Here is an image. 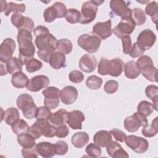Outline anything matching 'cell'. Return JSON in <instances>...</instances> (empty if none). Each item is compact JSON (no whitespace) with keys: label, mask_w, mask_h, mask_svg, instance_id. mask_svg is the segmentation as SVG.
Returning <instances> with one entry per match:
<instances>
[{"label":"cell","mask_w":158,"mask_h":158,"mask_svg":"<svg viewBox=\"0 0 158 158\" xmlns=\"http://www.w3.org/2000/svg\"><path fill=\"white\" fill-rule=\"evenodd\" d=\"M73 45L71 41L68 39H61L58 41L57 49L64 54H68L71 52Z\"/></svg>","instance_id":"8d00e7d4"},{"label":"cell","mask_w":158,"mask_h":158,"mask_svg":"<svg viewBox=\"0 0 158 158\" xmlns=\"http://www.w3.org/2000/svg\"><path fill=\"white\" fill-rule=\"evenodd\" d=\"M22 65L21 60L19 58L16 57H12L6 62V68L10 75H14L17 72H22Z\"/></svg>","instance_id":"f1b7e54d"},{"label":"cell","mask_w":158,"mask_h":158,"mask_svg":"<svg viewBox=\"0 0 158 158\" xmlns=\"http://www.w3.org/2000/svg\"><path fill=\"white\" fill-rule=\"evenodd\" d=\"M154 109L152 104L147 101H141L137 107V112L144 114L146 117L150 115L153 112Z\"/></svg>","instance_id":"ab89813d"},{"label":"cell","mask_w":158,"mask_h":158,"mask_svg":"<svg viewBox=\"0 0 158 158\" xmlns=\"http://www.w3.org/2000/svg\"><path fill=\"white\" fill-rule=\"evenodd\" d=\"M43 17L46 22L50 23L55 20L56 19L59 18V13L56 7L52 5L44 10L43 12Z\"/></svg>","instance_id":"74e56055"},{"label":"cell","mask_w":158,"mask_h":158,"mask_svg":"<svg viewBox=\"0 0 158 158\" xmlns=\"http://www.w3.org/2000/svg\"><path fill=\"white\" fill-rule=\"evenodd\" d=\"M145 14L151 17L152 21L157 24V15H158V3L155 1H151L145 7Z\"/></svg>","instance_id":"d6a6232c"},{"label":"cell","mask_w":158,"mask_h":158,"mask_svg":"<svg viewBox=\"0 0 158 158\" xmlns=\"http://www.w3.org/2000/svg\"><path fill=\"white\" fill-rule=\"evenodd\" d=\"M78 45L89 53L96 52L99 48L101 40L96 35L83 34L77 40Z\"/></svg>","instance_id":"8992f818"},{"label":"cell","mask_w":158,"mask_h":158,"mask_svg":"<svg viewBox=\"0 0 158 158\" xmlns=\"http://www.w3.org/2000/svg\"><path fill=\"white\" fill-rule=\"evenodd\" d=\"M110 133L114 136V138H115V140H117L119 142H122V143L125 141L127 135L122 130H120L118 128H113L110 130Z\"/></svg>","instance_id":"6f0895ef"},{"label":"cell","mask_w":158,"mask_h":158,"mask_svg":"<svg viewBox=\"0 0 158 158\" xmlns=\"http://www.w3.org/2000/svg\"><path fill=\"white\" fill-rule=\"evenodd\" d=\"M123 52L125 54H129L131 48H132V42L130 36H126L122 38Z\"/></svg>","instance_id":"11a10c76"},{"label":"cell","mask_w":158,"mask_h":158,"mask_svg":"<svg viewBox=\"0 0 158 158\" xmlns=\"http://www.w3.org/2000/svg\"><path fill=\"white\" fill-rule=\"evenodd\" d=\"M17 139L19 144L23 148H29L35 147L36 146V139L28 133L17 135Z\"/></svg>","instance_id":"f546056e"},{"label":"cell","mask_w":158,"mask_h":158,"mask_svg":"<svg viewBox=\"0 0 158 158\" xmlns=\"http://www.w3.org/2000/svg\"><path fill=\"white\" fill-rule=\"evenodd\" d=\"M52 5L56 7L59 13V18H62L65 17L67 9L64 3L61 2H56Z\"/></svg>","instance_id":"91938a15"},{"label":"cell","mask_w":158,"mask_h":158,"mask_svg":"<svg viewBox=\"0 0 158 158\" xmlns=\"http://www.w3.org/2000/svg\"><path fill=\"white\" fill-rule=\"evenodd\" d=\"M52 112L51 111V109L49 108L45 107V106H41L38 108L35 118L36 120H47L49 118L50 115H51Z\"/></svg>","instance_id":"ee69618b"},{"label":"cell","mask_w":158,"mask_h":158,"mask_svg":"<svg viewBox=\"0 0 158 158\" xmlns=\"http://www.w3.org/2000/svg\"><path fill=\"white\" fill-rule=\"evenodd\" d=\"M85 119V115L81 111L74 110L69 112L67 123L73 130H81L82 128V122Z\"/></svg>","instance_id":"2e32d148"},{"label":"cell","mask_w":158,"mask_h":158,"mask_svg":"<svg viewBox=\"0 0 158 158\" xmlns=\"http://www.w3.org/2000/svg\"><path fill=\"white\" fill-rule=\"evenodd\" d=\"M16 104L26 118L32 119L35 117L38 107L31 96L27 93L19 95L17 98Z\"/></svg>","instance_id":"277c9868"},{"label":"cell","mask_w":158,"mask_h":158,"mask_svg":"<svg viewBox=\"0 0 158 158\" xmlns=\"http://www.w3.org/2000/svg\"><path fill=\"white\" fill-rule=\"evenodd\" d=\"M125 142L128 148L138 154L145 152L149 148L148 141L146 139L136 135L127 136Z\"/></svg>","instance_id":"30bf717a"},{"label":"cell","mask_w":158,"mask_h":158,"mask_svg":"<svg viewBox=\"0 0 158 158\" xmlns=\"http://www.w3.org/2000/svg\"><path fill=\"white\" fill-rule=\"evenodd\" d=\"M33 33H34L35 37H37V36H39L43 35L49 33V30L48 28H47L45 26L38 25L35 28Z\"/></svg>","instance_id":"94428289"},{"label":"cell","mask_w":158,"mask_h":158,"mask_svg":"<svg viewBox=\"0 0 158 158\" xmlns=\"http://www.w3.org/2000/svg\"><path fill=\"white\" fill-rule=\"evenodd\" d=\"M34 26H35V24L33 20L28 17H25L23 25L22 26L20 29L19 30V31L21 30H26L31 33L33 31V30H35Z\"/></svg>","instance_id":"680465c9"},{"label":"cell","mask_w":158,"mask_h":158,"mask_svg":"<svg viewBox=\"0 0 158 158\" xmlns=\"http://www.w3.org/2000/svg\"><path fill=\"white\" fill-rule=\"evenodd\" d=\"M98 10V6L94 2L93 0L85 2L81 6L80 23L87 24L91 22L96 18Z\"/></svg>","instance_id":"9c48e42d"},{"label":"cell","mask_w":158,"mask_h":158,"mask_svg":"<svg viewBox=\"0 0 158 158\" xmlns=\"http://www.w3.org/2000/svg\"><path fill=\"white\" fill-rule=\"evenodd\" d=\"M35 44L38 49V56L45 62H49L52 54L57 49L58 41L52 34L48 33L36 37Z\"/></svg>","instance_id":"7a4b0ae2"},{"label":"cell","mask_w":158,"mask_h":158,"mask_svg":"<svg viewBox=\"0 0 158 158\" xmlns=\"http://www.w3.org/2000/svg\"><path fill=\"white\" fill-rule=\"evenodd\" d=\"M36 122L41 128L42 134L47 138H52L56 136V127L49 123L47 120H37Z\"/></svg>","instance_id":"83f0119b"},{"label":"cell","mask_w":158,"mask_h":158,"mask_svg":"<svg viewBox=\"0 0 158 158\" xmlns=\"http://www.w3.org/2000/svg\"><path fill=\"white\" fill-rule=\"evenodd\" d=\"M49 65L56 70H59L65 67L66 57L65 54L59 51L54 52L50 57Z\"/></svg>","instance_id":"603a6c76"},{"label":"cell","mask_w":158,"mask_h":158,"mask_svg":"<svg viewBox=\"0 0 158 158\" xmlns=\"http://www.w3.org/2000/svg\"><path fill=\"white\" fill-rule=\"evenodd\" d=\"M22 154L25 158H36L38 157V153L36 149V147L25 148L22 149Z\"/></svg>","instance_id":"db71d44e"},{"label":"cell","mask_w":158,"mask_h":158,"mask_svg":"<svg viewBox=\"0 0 158 158\" xmlns=\"http://www.w3.org/2000/svg\"><path fill=\"white\" fill-rule=\"evenodd\" d=\"M85 151L89 157H94V158L100 157L101 156V152H102L100 147L96 144H95L94 143L89 144L86 146L85 149Z\"/></svg>","instance_id":"b9f144b4"},{"label":"cell","mask_w":158,"mask_h":158,"mask_svg":"<svg viewBox=\"0 0 158 158\" xmlns=\"http://www.w3.org/2000/svg\"><path fill=\"white\" fill-rule=\"evenodd\" d=\"M11 128L12 131L15 134L19 135L20 134L28 133L29 126L24 120L19 119L11 126Z\"/></svg>","instance_id":"e575fe53"},{"label":"cell","mask_w":158,"mask_h":158,"mask_svg":"<svg viewBox=\"0 0 158 158\" xmlns=\"http://www.w3.org/2000/svg\"><path fill=\"white\" fill-rule=\"evenodd\" d=\"M50 81L46 75H36L31 78L27 86V89L32 92H38L48 87Z\"/></svg>","instance_id":"9a60e30c"},{"label":"cell","mask_w":158,"mask_h":158,"mask_svg":"<svg viewBox=\"0 0 158 158\" xmlns=\"http://www.w3.org/2000/svg\"><path fill=\"white\" fill-rule=\"evenodd\" d=\"M69 132V128L65 124L56 128V136L59 138L66 137L68 136Z\"/></svg>","instance_id":"9f6ffc18"},{"label":"cell","mask_w":158,"mask_h":158,"mask_svg":"<svg viewBox=\"0 0 158 158\" xmlns=\"http://www.w3.org/2000/svg\"><path fill=\"white\" fill-rule=\"evenodd\" d=\"M136 64L138 67H139V70H141L142 68L149 65H154L153 61L152 59L148 56H141L136 61Z\"/></svg>","instance_id":"f5cc1de1"},{"label":"cell","mask_w":158,"mask_h":158,"mask_svg":"<svg viewBox=\"0 0 158 158\" xmlns=\"http://www.w3.org/2000/svg\"><path fill=\"white\" fill-rule=\"evenodd\" d=\"M132 19L136 25H143L146 20V15L144 11L138 7H135L131 10Z\"/></svg>","instance_id":"836d02e7"},{"label":"cell","mask_w":158,"mask_h":158,"mask_svg":"<svg viewBox=\"0 0 158 158\" xmlns=\"http://www.w3.org/2000/svg\"><path fill=\"white\" fill-rule=\"evenodd\" d=\"M26 65V70L29 73H33L40 70L43 67V63L39 60L32 58L30 59Z\"/></svg>","instance_id":"7bdbcfd3"},{"label":"cell","mask_w":158,"mask_h":158,"mask_svg":"<svg viewBox=\"0 0 158 158\" xmlns=\"http://www.w3.org/2000/svg\"><path fill=\"white\" fill-rule=\"evenodd\" d=\"M124 63L118 57L108 60L102 57L98 66V72L101 75H109L112 77H118L123 70Z\"/></svg>","instance_id":"3957f363"},{"label":"cell","mask_w":158,"mask_h":158,"mask_svg":"<svg viewBox=\"0 0 158 158\" xmlns=\"http://www.w3.org/2000/svg\"><path fill=\"white\" fill-rule=\"evenodd\" d=\"M112 138L110 131L107 130H100L97 131L93 137V141L100 147H106L111 141Z\"/></svg>","instance_id":"7402d4cb"},{"label":"cell","mask_w":158,"mask_h":158,"mask_svg":"<svg viewBox=\"0 0 158 158\" xmlns=\"http://www.w3.org/2000/svg\"><path fill=\"white\" fill-rule=\"evenodd\" d=\"M110 8L111 12L114 15L119 16L121 18L130 15L132 13L131 9L128 7V3L122 0H111L110 1Z\"/></svg>","instance_id":"5bb4252c"},{"label":"cell","mask_w":158,"mask_h":158,"mask_svg":"<svg viewBox=\"0 0 158 158\" xmlns=\"http://www.w3.org/2000/svg\"><path fill=\"white\" fill-rule=\"evenodd\" d=\"M145 94L147 98L150 99L151 101L158 98V87L153 85L148 86L145 89Z\"/></svg>","instance_id":"f907efd6"},{"label":"cell","mask_w":158,"mask_h":158,"mask_svg":"<svg viewBox=\"0 0 158 158\" xmlns=\"http://www.w3.org/2000/svg\"><path fill=\"white\" fill-rule=\"evenodd\" d=\"M54 146H55L56 154L60 156L65 155L69 149V146L67 143L65 141H62V140H59L57 141L54 144Z\"/></svg>","instance_id":"bcb514c9"},{"label":"cell","mask_w":158,"mask_h":158,"mask_svg":"<svg viewBox=\"0 0 158 158\" xmlns=\"http://www.w3.org/2000/svg\"><path fill=\"white\" fill-rule=\"evenodd\" d=\"M29 81L28 77L22 72L14 74L11 78L12 85L17 88H23L27 86Z\"/></svg>","instance_id":"4316f807"},{"label":"cell","mask_w":158,"mask_h":158,"mask_svg":"<svg viewBox=\"0 0 158 158\" xmlns=\"http://www.w3.org/2000/svg\"><path fill=\"white\" fill-rule=\"evenodd\" d=\"M65 18L69 23L74 24L80 22L81 18V13L78 10L76 9L70 8L67 10Z\"/></svg>","instance_id":"d590c367"},{"label":"cell","mask_w":158,"mask_h":158,"mask_svg":"<svg viewBox=\"0 0 158 158\" xmlns=\"http://www.w3.org/2000/svg\"><path fill=\"white\" fill-rule=\"evenodd\" d=\"M156 40L155 33L149 29L143 30L137 37V43L144 50L151 49Z\"/></svg>","instance_id":"7c38bea8"},{"label":"cell","mask_w":158,"mask_h":158,"mask_svg":"<svg viewBox=\"0 0 158 158\" xmlns=\"http://www.w3.org/2000/svg\"><path fill=\"white\" fill-rule=\"evenodd\" d=\"M60 98L64 104H72L76 101L78 98V91L74 86H66L60 91Z\"/></svg>","instance_id":"ac0fdd59"},{"label":"cell","mask_w":158,"mask_h":158,"mask_svg":"<svg viewBox=\"0 0 158 158\" xmlns=\"http://www.w3.org/2000/svg\"><path fill=\"white\" fill-rule=\"evenodd\" d=\"M69 78L70 81L75 83H81L83 80L84 75L80 71L75 70L70 72L69 75Z\"/></svg>","instance_id":"681fc988"},{"label":"cell","mask_w":158,"mask_h":158,"mask_svg":"<svg viewBox=\"0 0 158 158\" xmlns=\"http://www.w3.org/2000/svg\"><path fill=\"white\" fill-rule=\"evenodd\" d=\"M4 65L2 64H1V76L6 75L8 73L7 68L6 67L5 69H4Z\"/></svg>","instance_id":"be15d7a7"},{"label":"cell","mask_w":158,"mask_h":158,"mask_svg":"<svg viewBox=\"0 0 158 158\" xmlns=\"http://www.w3.org/2000/svg\"><path fill=\"white\" fill-rule=\"evenodd\" d=\"M158 117H156L152 121L151 125H147L143 127L141 133L143 135L147 138H151L156 136L158 132Z\"/></svg>","instance_id":"1f68e13d"},{"label":"cell","mask_w":158,"mask_h":158,"mask_svg":"<svg viewBox=\"0 0 158 158\" xmlns=\"http://www.w3.org/2000/svg\"><path fill=\"white\" fill-rule=\"evenodd\" d=\"M16 47L15 41L10 38H6L0 46V60L2 63H6L15 51Z\"/></svg>","instance_id":"8fae6325"},{"label":"cell","mask_w":158,"mask_h":158,"mask_svg":"<svg viewBox=\"0 0 158 158\" xmlns=\"http://www.w3.org/2000/svg\"><path fill=\"white\" fill-rule=\"evenodd\" d=\"M60 91L56 87L49 86L44 89L42 93L44 99V105L49 109H54L59 104Z\"/></svg>","instance_id":"ba28073f"},{"label":"cell","mask_w":158,"mask_h":158,"mask_svg":"<svg viewBox=\"0 0 158 158\" xmlns=\"http://www.w3.org/2000/svg\"><path fill=\"white\" fill-rule=\"evenodd\" d=\"M102 84V78L96 75H91L86 80V86L91 89H98L101 87Z\"/></svg>","instance_id":"f35d334b"},{"label":"cell","mask_w":158,"mask_h":158,"mask_svg":"<svg viewBox=\"0 0 158 158\" xmlns=\"http://www.w3.org/2000/svg\"><path fill=\"white\" fill-rule=\"evenodd\" d=\"M106 151L109 156L114 158L129 157L128 153L122 148L121 145L116 141H112L106 146Z\"/></svg>","instance_id":"44dd1931"},{"label":"cell","mask_w":158,"mask_h":158,"mask_svg":"<svg viewBox=\"0 0 158 158\" xmlns=\"http://www.w3.org/2000/svg\"><path fill=\"white\" fill-rule=\"evenodd\" d=\"M96 66V58L91 54H85L81 56L79 60L80 69L86 73H91L94 71Z\"/></svg>","instance_id":"e0dca14e"},{"label":"cell","mask_w":158,"mask_h":158,"mask_svg":"<svg viewBox=\"0 0 158 158\" xmlns=\"http://www.w3.org/2000/svg\"><path fill=\"white\" fill-rule=\"evenodd\" d=\"M69 112L64 109H60L54 113H52L49 118L48 122L56 128L67 123Z\"/></svg>","instance_id":"d6986e66"},{"label":"cell","mask_w":158,"mask_h":158,"mask_svg":"<svg viewBox=\"0 0 158 158\" xmlns=\"http://www.w3.org/2000/svg\"><path fill=\"white\" fill-rule=\"evenodd\" d=\"M3 119L7 125L12 126L20 119V115L18 109L14 107L8 108L5 110L4 113V117L1 120Z\"/></svg>","instance_id":"d4e9b609"},{"label":"cell","mask_w":158,"mask_h":158,"mask_svg":"<svg viewBox=\"0 0 158 158\" xmlns=\"http://www.w3.org/2000/svg\"><path fill=\"white\" fill-rule=\"evenodd\" d=\"M26 9L25 4L23 3L17 4L13 2H10L7 4V7L4 12L6 16H8L12 12H24Z\"/></svg>","instance_id":"60d3db41"},{"label":"cell","mask_w":158,"mask_h":158,"mask_svg":"<svg viewBox=\"0 0 158 158\" xmlns=\"http://www.w3.org/2000/svg\"><path fill=\"white\" fill-rule=\"evenodd\" d=\"M17 42L19 46V58L23 65L33 58L35 53V47L32 41L31 33L26 30H19L17 34Z\"/></svg>","instance_id":"6da1fadb"},{"label":"cell","mask_w":158,"mask_h":158,"mask_svg":"<svg viewBox=\"0 0 158 158\" xmlns=\"http://www.w3.org/2000/svg\"><path fill=\"white\" fill-rule=\"evenodd\" d=\"M36 149L41 156L44 158L52 157L56 154L54 144L49 142H41L36 144Z\"/></svg>","instance_id":"ffe728a7"},{"label":"cell","mask_w":158,"mask_h":158,"mask_svg":"<svg viewBox=\"0 0 158 158\" xmlns=\"http://www.w3.org/2000/svg\"><path fill=\"white\" fill-rule=\"evenodd\" d=\"M140 72L143 77H144L148 80L152 82H157V69L154 66V65H149L140 70Z\"/></svg>","instance_id":"4dcf8cb0"},{"label":"cell","mask_w":158,"mask_h":158,"mask_svg":"<svg viewBox=\"0 0 158 158\" xmlns=\"http://www.w3.org/2000/svg\"><path fill=\"white\" fill-rule=\"evenodd\" d=\"M111 27L110 20L102 22H98L93 25L92 33L99 37L101 40H105L110 37L112 33Z\"/></svg>","instance_id":"4fadbf2b"},{"label":"cell","mask_w":158,"mask_h":158,"mask_svg":"<svg viewBox=\"0 0 158 158\" xmlns=\"http://www.w3.org/2000/svg\"><path fill=\"white\" fill-rule=\"evenodd\" d=\"M118 88V83L114 80H110L106 81L104 85V91L107 94H114Z\"/></svg>","instance_id":"7dc6e473"},{"label":"cell","mask_w":158,"mask_h":158,"mask_svg":"<svg viewBox=\"0 0 158 158\" xmlns=\"http://www.w3.org/2000/svg\"><path fill=\"white\" fill-rule=\"evenodd\" d=\"M1 12H5V10H6L7 9V3L6 1H1Z\"/></svg>","instance_id":"6125c7cd"},{"label":"cell","mask_w":158,"mask_h":158,"mask_svg":"<svg viewBox=\"0 0 158 158\" xmlns=\"http://www.w3.org/2000/svg\"><path fill=\"white\" fill-rule=\"evenodd\" d=\"M144 51L145 50L143 49L139 45H138V43L136 42L133 44V45H132V48L129 53V55L132 58L140 57L143 55Z\"/></svg>","instance_id":"816d5d0a"},{"label":"cell","mask_w":158,"mask_h":158,"mask_svg":"<svg viewBox=\"0 0 158 158\" xmlns=\"http://www.w3.org/2000/svg\"><path fill=\"white\" fill-rule=\"evenodd\" d=\"M135 23L132 19V13L130 15L124 16L121 18L120 22L112 30L114 35L119 38H122L130 35L134 31Z\"/></svg>","instance_id":"5b68a950"},{"label":"cell","mask_w":158,"mask_h":158,"mask_svg":"<svg viewBox=\"0 0 158 158\" xmlns=\"http://www.w3.org/2000/svg\"><path fill=\"white\" fill-rule=\"evenodd\" d=\"M125 75L129 79H135L140 75V70L134 60H130L124 64Z\"/></svg>","instance_id":"cb8c5ba5"},{"label":"cell","mask_w":158,"mask_h":158,"mask_svg":"<svg viewBox=\"0 0 158 158\" xmlns=\"http://www.w3.org/2000/svg\"><path fill=\"white\" fill-rule=\"evenodd\" d=\"M89 137L87 133L80 131L75 133L71 139L72 144L77 148H82L89 142Z\"/></svg>","instance_id":"484cf974"},{"label":"cell","mask_w":158,"mask_h":158,"mask_svg":"<svg viewBox=\"0 0 158 158\" xmlns=\"http://www.w3.org/2000/svg\"><path fill=\"white\" fill-rule=\"evenodd\" d=\"M28 133L33 136L36 139L40 138L43 135L41 128L36 121L31 127H29Z\"/></svg>","instance_id":"c3c4849f"},{"label":"cell","mask_w":158,"mask_h":158,"mask_svg":"<svg viewBox=\"0 0 158 158\" xmlns=\"http://www.w3.org/2000/svg\"><path fill=\"white\" fill-rule=\"evenodd\" d=\"M124 127L129 132H135L140 127H145L148 125L146 116L136 112L133 115L127 117L124 120Z\"/></svg>","instance_id":"52a82bcc"},{"label":"cell","mask_w":158,"mask_h":158,"mask_svg":"<svg viewBox=\"0 0 158 158\" xmlns=\"http://www.w3.org/2000/svg\"><path fill=\"white\" fill-rule=\"evenodd\" d=\"M25 17H24L22 14H21L19 12H14L11 15L10 21L12 25L17 27V28L19 30L23 25V23L25 20Z\"/></svg>","instance_id":"f6af8a7d"}]
</instances>
